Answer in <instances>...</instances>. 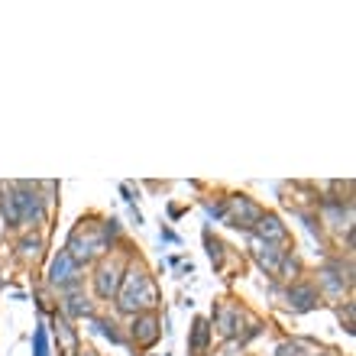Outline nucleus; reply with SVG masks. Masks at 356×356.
I'll return each instance as SVG.
<instances>
[{
    "instance_id": "f257e3e1",
    "label": "nucleus",
    "mask_w": 356,
    "mask_h": 356,
    "mask_svg": "<svg viewBox=\"0 0 356 356\" xmlns=\"http://www.w3.org/2000/svg\"><path fill=\"white\" fill-rule=\"evenodd\" d=\"M113 301H117V311H123V314H136V311L156 305V289H152L149 275L140 266H130L127 275L120 279V289H117Z\"/></svg>"
},
{
    "instance_id": "f03ea898",
    "label": "nucleus",
    "mask_w": 356,
    "mask_h": 356,
    "mask_svg": "<svg viewBox=\"0 0 356 356\" xmlns=\"http://www.w3.org/2000/svg\"><path fill=\"white\" fill-rule=\"evenodd\" d=\"M259 214H263V211H259L246 195L227 197V204L220 207V217H224L230 227H240V230H253L256 220H259Z\"/></svg>"
},
{
    "instance_id": "7ed1b4c3",
    "label": "nucleus",
    "mask_w": 356,
    "mask_h": 356,
    "mask_svg": "<svg viewBox=\"0 0 356 356\" xmlns=\"http://www.w3.org/2000/svg\"><path fill=\"white\" fill-rule=\"evenodd\" d=\"M107 250V236H104V230L101 234H91V230H75L72 234V240H68V250L65 253L75 259L78 266L81 263H91L97 253H104Z\"/></svg>"
},
{
    "instance_id": "20e7f679",
    "label": "nucleus",
    "mask_w": 356,
    "mask_h": 356,
    "mask_svg": "<svg viewBox=\"0 0 356 356\" xmlns=\"http://www.w3.org/2000/svg\"><path fill=\"white\" fill-rule=\"evenodd\" d=\"M13 191H17V207H19V224H39L46 211H42V197H39V188L29 185V181H13Z\"/></svg>"
},
{
    "instance_id": "39448f33",
    "label": "nucleus",
    "mask_w": 356,
    "mask_h": 356,
    "mask_svg": "<svg viewBox=\"0 0 356 356\" xmlns=\"http://www.w3.org/2000/svg\"><path fill=\"white\" fill-rule=\"evenodd\" d=\"M49 282L62 291H75L78 282H81V266L62 250V253L52 259V266H49Z\"/></svg>"
},
{
    "instance_id": "423d86ee",
    "label": "nucleus",
    "mask_w": 356,
    "mask_h": 356,
    "mask_svg": "<svg viewBox=\"0 0 356 356\" xmlns=\"http://www.w3.org/2000/svg\"><path fill=\"white\" fill-rule=\"evenodd\" d=\"M256 240L279 246L289 240V230H285V224L275 214H259V220H256Z\"/></svg>"
},
{
    "instance_id": "0eeeda50",
    "label": "nucleus",
    "mask_w": 356,
    "mask_h": 356,
    "mask_svg": "<svg viewBox=\"0 0 356 356\" xmlns=\"http://www.w3.org/2000/svg\"><path fill=\"white\" fill-rule=\"evenodd\" d=\"M130 334L136 347H152L159 340V321H156V314H136Z\"/></svg>"
},
{
    "instance_id": "6e6552de",
    "label": "nucleus",
    "mask_w": 356,
    "mask_h": 356,
    "mask_svg": "<svg viewBox=\"0 0 356 356\" xmlns=\"http://www.w3.org/2000/svg\"><path fill=\"white\" fill-rule=\"evenodd\" d=\"M120 266L117 263H104L101 269H97V275H94V289H97V295H101L104 301H111L113 295H117V289H120Z\"/></svg>"
},
{
    "instance_id": "1a4fd4ad",
    "label": "nucleus",
    "mask_w": 356,
    "mask_h": 356,
    "mask_svg": "<svg viewBox=\"0 0 356 356\" xmlns=\"http://www.w3.org/2000/svg\"><path fill=\"white\" fill-rule=\"evenodd\" d=\"M253 253H256V263L263 266L269 275H279L282 272V263H285V253H282L279 246L272 243H263V240H256L253 236Z\"/></svg>"
},
{
    "instance_id": "9d476101",
    "label": "nucleus",
    "mask_w": 356,
    "mask_h": 356,
    "mask_svg": "<svg viewBox=\"0 0 356 356\" xmlns=\"http://www.w3.org/2000/svg\"><path fill=\"white\" fill-rule=\"evenodd\" d=\"M285 298H289V308L291 311H314L321 305V301H318V289H314V285H291Z\"/></svg>"
},
{
    "instance_id": "9b49d317",
    "label": "nucleus",
    "mask_w": 356,
    "mask_h": 356,
    "mask_svg": "<svg viewBox=\"0 0 356 356\" xmlns=\"http://www.w3.org/2000/svg\"><path fill=\"white\" fill-rule=\"evenodd\" d=\"M0 211L7 227H19V207H17V191L13 185H0Z\"/></svg>"
},
{
    "instance_id": "f8f14e48",
    "label": "nucleus",
    "mask_w": 356,
    "mask_h": 356,
    "mask_svg": "<svg viewBox=\"0 0 356 356\" xmlns=\"http://www.w3.org/2000/svg\"><path fill=\"white\" fill-rule=\"evenodd\" d=\"M207 340H211V327H207V321L204 318H195V324H191V340H188L191 356H204Z\"/></svg>"
},
{
    "instance_id": "ddd939ff",
    "label": "nucleus",
    "mask_w": 356,
    "mask_h": 356,
    "mask_svg": "<svg viewBox=\"0 0 356 356\" xmlns=\"http://www.w3.org/2000/svg\"><path fill=\"white\" fill-rule=\"evenodd\" d=\"M56 334H58V340H62V350H65L68 356L78 353V334H75V327L68 324L65 314H62V318L56 314Z\"/></svg>"
},
{
    "instance_id": "4468645a",
    "label": "nucleus",
    "mask_w": 356,
    "mask_h": 356,
    "mask_svg": "<svg viewBox=\"0 0 356 356\" xmlns=\"http://www.w3.org/2000/svg\"><path fill=\"white\" fill-rule=\"evenodd\" d=\"M217 327H220V334L234 337L236 327H240V308H234V305H224V308H217Z\"/></svg>"
},
{
    "instance_id": "2eb2a0df",
    "label": "nucleus",
    "mask_w": 356,
    "mask_h": 356,
    "mask_svg": "<svg viewBox=\"0 0 356 356\" xmlns=\"http://www.w3.org/2000/svg\"><path fill=\"white\" fill-rule=\"evenodd\" d=\"M65 314H68V318H94V308H91V301H88L85 295H75V291H68V298H65Z\"/></svg>"
},
{
    "instance_id": "dca6fc26",
    "label": "nucleus",
    "mask_w": 356,
    "mask_h": 356,
    "mask_svg": "<svg viewBox=\"0 0 356 356\" xmlns=\"http://www.w3.org/2000/svg\"><path fill=\"white\" fill-rule=\"evenodd\" d=\"M321 282H324V285H327V291H334V295H340V291L350 285V282L343 279V275H337L330 266H327V269H321Z\"/></svg>"
},
{
    "instance_id": "f3484780",
    "label": "nucleus",
    "mask_w": 356,
    "mask_h": 356,
    "mask_svg": "<svg viewBox=\"0 0 356 356\" xmlns=\"http://www.w3.org/2000/svg\"><path fill=\"white\" fill-rule=\"evenodd\" d=\"M275 356H314L301 340H285V343H279L275 347Z\"/></svg>"
},
{
    "instance_id": "a211bd4d",
    "label": "nucleus",
    "mask_w": 356,
    "mask_h": 356,
    "mask_svg": "<svg viewBox=\"0 0 356 356\" xmlns=\"http://www.w3.org/2000/svg\"><path fill=\"white\" fill-rule=\"evenodd\" d=\"M39 250H42V240H39V236H26V240L19 243V256H23V259H29V256L36 259Z\"/></svg>"
},
{
    "instance_id": "6ab92c4d",
    "label": "nucleus",
    "mask_w": 356,
    "mask_h": 356,
    "mask_svg": "<svg viewBox=\"0 0 356 356\" xmlns=\"http://www.w3.org/2000/svg\"><path fill=\"white\" fill-rule=\"evenodd\" d=\"M33 347H36V353L33 356H49V337H46V324H39L36 334H33Z\"/></svg>"
},
{
    "instance_id": "aec40b11",
    "label": "nucleus",
    "mask_w": 356,
    "mask_h": 356,
    "mask_svg": "<svg viewBox=\"0 0 356 356\" xmlns=\"http://www.w3.org/2000/svg\"><path fill=\"white\" fill-rule=\"evenodd\" d=\"M94 327L101 330L104 337H111V343H123V337H120V330L113 327L111 321H97V318H94Z\"/></svg>"
},
{
    "instance_id": "412c9836",
    "label": "nucleus",
    "mask_w": 356,
    "mask_h": 356,
    "mask_svg": "<svg viewBox=\"0 0 356 356\" xmlns=\"http://www.w3.org/2000/svg\"><path fill=\"white\" fill-rule=\"evenodd\" d=\"M207 246H211V250H207V253H211V259H214V266H220V263H224V246L217 243V240H214V243H211V240H207Z\"/></svg>"
},
{
    "instance_id": "4be33fe9",
    "label": "nucleus",
    "mask_w": 356,
    "mask_h": 356,
    "mask_svg": "<svg viewBox=\"0 0 356 356\" xmlns=\"http://www.w3.org/2000/svg\"><path fill=\"white\" fill-rule=\"evenodd\" d=\"M78 356H97V353H91V350H88V353H78Z\"/></svg>"
}]
</instances>
